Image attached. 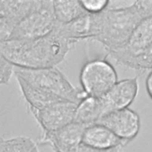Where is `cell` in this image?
<instances>
[{"mask_svg": "<svg viewBox=\"0 0 152 152\" xmlns=\"http://www.w3.org/2000/svg\"><path fill=\"white\" fill-rule=\"evenodd\" d=\"M71 45L55 28L42 37L0 42V56L17 68L37 69L56 67L64 61Z\"/></svg>", "mask_w": 152, "mask_h": 152, "instance_id": "1", "label": "cell"}, {"mask_svg": "<svg viewBox=\"0 0 152 152\" xmlns=\"http://www.w3.org/2000/svg\"><path fill=\"white\" fill-rule=\"evenodd\" d=\"M152 15V0L135 1L127 5L109 8L103 11L100 35L94 40L107 52L123 47L138 25Z\"/></svg>", "mask_w": 152, "mask_h": 152, "instance_id": "2", "label": "cell"}, {"mask_svg": "<svg viewBox=\"0 0 152 152\" xmlns=\"http://www.w3.org/2000/svg\"><path fill=\"white\" fill-rule=\"evenodd\" d=\"M14 74L30 85L65 101L78 104L88 97L83 89L72 85L56 66L37 69L15 67Z\"/></svg>", "mask_w": 152, "mask_h": 152, "instance_id": "3", "label": "cell"}, {"mask_svg": "<svg viewBox=\"0 0 152 152\" xmlns=\"http://www.w3.org/2000/svg\"><path fill=\"white\" fill-rule=\"evenodd\" d=\"M53 1L36 0L30 12L15 28L8 40H29L50 33L56 25Z\"/></svg>", "mask_w": 152, "mask_h": 152, "instance_id": "4", "label": "cell"}, {"mask_svg": "<svg viewBox=\"0 0 152 152\" xmlns=\"http://www.w3.org/2000/svg\"><path fill=\"white\" fill-rule=\"evenodd\" d=\"M80 81L87 96L96 98L104 96L118 81L113 65L100 59L91 60L83 66Z\"/></svg>", "mask_w": 152, "mask_h": 152, "instance_id": "5", "label": "cell"}, {"mask_svg": "<svg viewBox=\"0 0 152 152\" xmlns=\"http://www.w3.org/2000/svg\"><path fill=\"white\" fill-rule=\"evenodd\" d=\"M152 44V15L144 19L122 48L107 52L118 64L128 66Z\"/></svg>", "mask_w": 152, "mask_h": 152, "instance_id": "6", "label": "cell"}, {"mask_svg": "<svg viewBox=\"0 0 152 152\" xmlns=\"http://www.w3.org/2000/svg\"><path fill=\"white\" fill-rule=\"evenodd\" d=\"M78 104L60 102L40 110L28 109L43 131V134L56 131L75 120Z\"/></svg>", "mask_w": 152, "mask_h": 152, "instance_id": "7", "label": "cell"}, {"mask_svg": "<svg viewBox=\"0 0 152 152\" xmlns=\"http://www.w3.org/2000/svg\"><path fill=\"white\" fill-rule=\"evenodd\" d=\"M103 11L87 13L67 24L56 23L55 29L71 45L83 40H94L102 30Z\"/></svg>", "mask_w": 152, "mask_h": 152, "instance_id": "8", "label": "cell"}, {"mask_svg": "<svg viewBox=\"0 0 152 152\" xmlns=\"http://www.w3.org/2000/svg\"><path fill=\"white\" fill-rule=\"evenodd\" d=\"M138 88L136 77L118 81L109 91L99 98L102 118L112 112L128 108L136 98Z\"/></svg>", "mask_w": 152, "mask_h": 152, "instance_id": "9", "label": "cell"}, {"mask_svg": "<svg viewBox=\"0 0 152 152\" xmlns=\"http://www.w3.org/2000/svg\"><path fill=\"white\" fill-rule=\"evenodd\" d=\"M87 126L74 121L56 131L43 134L37 143L49 145L54 152H78Z\"/></svg>", "mask_w": 152, "mask_h": 152, "instance_id": "10", "label": "cell"}, {"mask_svg": "<svg viewBox=\"0 0 152 152\" xmlns=\"http://www.w3.org/2000/svg\"><path fill=\"white\" fill-rule=\"evenodd\" d=\"M96 123L106 126L119 138L128 142L137 135L140 129L138 114L128 107L112 112Z\"/></svg>", "mask_w": 152, "mask_h": 152, "instance_id": "11", "label": "cell"}, {"mask_svg": "<svg viewBox=\"0 0 152 152\" xmlns=\"http://www.w3.org/2000/svg\"><path fill=\"white\" fill-rule=\"evenodd\" d=\"M35 1H0V42L10 38L15 28L32 10Z\"/></svg>", "mask_w": 152, "mask_h": 152, "instance_id": "12", "label": "cell"}, {"mask_svg": "<svg viewBox=\"0 0 152 152\" xmlns=\"http://www.w3.org/2000/svg\"><path fill=\"white\" fill-rule=\"evenodd\" d=\"M83 142L92 148L100 151H110L122 148L128 143L119 138L106 126L96 123L86 128Z\"/></svg>", "mask_w": 152, "mask_h": 152, "instance_id": "13", "label": "cell"}, {"mask_svg": "<svg viewBox=\"0 0 152 152\" xmlns=\"http://www.w3.org/2000/svg\"><path fill=\"white\" fill-rule=\"evenodd\" d=\"M28 109L40 110L53 104L65 101L61 98L34 87L23 78L15 76Z\"/></svg>", "mask_w": 152, "mask_h": 152, "instance_id": "14", "label": "cell"}, {"mask_svg": "<svg viewBox=\"0 0 152 152\" xmlns=\"http://www.w3.org/2000/svg\"><path fill=\"white\" fill-rule=\"evenodd\" d=\"M53 10L56 23H69L88 13L80 1H53Z\"/></svg>", "mask_w": 152, "mask_h": 152, "instance_id": "15", "label": "cell"}, {"mask_svg": "<svg viewBox=\"0 0 152 152\" xmlns=\"http://www.w3.org/2000/svg\"><path fill=\"white\" fill-rule=\"evenodd\" d=\"M101 118L99 98L88 96L78 104L74 121L88 126L95 124Z\"/></svg>", "mask_w": 152, "mask_h": 152, "instance_id": "16", "label": "cell"}, {"mask_svg": "<svg viewBox=\"0 0 152 152\" xmlns=\"http://www.w3.org/2000/svg\"><path fill=\"white\" fill-rule=\"evenodd\" d=\"M38 145L33 139L25 136L1 138L0 152H40Z\"/></svg>", "mask_w": 152, "mask_h": 152, "instance_id": "17", "label": "cell"}, {"mask_svg": "<svg viewBox=\"0 0 152 152\" xmlns=\"http://www.w3.org/2000/svg\"><path fill=\"white\" fill-rule=\"evenodd\" d=\"M127 67L139 71L152 70V44L141 55L133 59Z\"/></svg>", "mask_w": 152, "mask_h": 152, "instance_id": "18", "label": "cell"}, {"mask_svg": "<svg viewBox=\"0 0 152 152\" xmlns=\"http://www.w3.org/2000/svg\"><path fill=\"white\" fill-rule=\"evenodd\" d=\"M83 7L88 12L97 14L106 10L110 4L107 0H86L80 1Z\"/></svg>", "mask_w": 152, "mask_h": 152, "instance_id": "19", "label": "cell"}, {"mask_svg": "<svg viewBox=\"0 0 152 152\" xmlns=\"http://www.w3.org/2000/svg\"><path fill=\"white\" fill-rule=\"evenodd\" d=\"M15 66L11 63L0 56V84H7L14 73Z\"/></svg>", "mask_w": 152, "mask_h": 152, "instance_id": "20", "label": "cell"}, {"mask_svg": "<svg viewBox=\"0 0 152 152\" xmlns=\"http://www.w3.org/2000/svg\"><path fill=\"white\" fill-rule=\"evenodd\" d=\"M145 87L149 96L152 99V70L149 73L146 78Z\"/></svg>", "mask_w": 152, "mask_h": 152, "instance_id": "21", "label": "cell"}, {"mask_svg": "<svg viewBox=\"0 0 152 152\" xmlns=\"http://www.w3.org/2000/svg\"><path fill=\"white\" fill-rule=\"evenodd\" d=\"M121 148H115V149H114V150H112L110 152H121Z\"/></svg>", "mask_w": 152, "mask_h": 152, "instance_id": "22", "label": "cell"}]
</instances>
